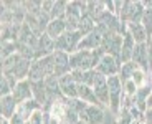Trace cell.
I'll list each match as a JSON object with an SVG mask.
<instances>
[{"label": "cell", "mask_w": 152, "mask_h": 124, "mask_svg": "<svg viewBox=\"0 0 152 124\" xmlns=\"http://www.w3.org/2000/svg\"><path fill=\"white\" fill-rule=\"evenodd\" d=\"M132 61L139 66V70H142L147 75H152L151 73V61H149V48L147 43H137L136 48H134L132 53Z\"/></svg>", "instance_id": "277c9868"}, {"label": "cell", "mask_w": 152, "mask_h": 124, "mask_svg": "<svg viewBox=\"0 0 152 124\" xmlns=\"http://www.w3.org/2000/svg\"><path fill=\"white\" fill-rule=\"evenodd\" d=\"M50 38H53V40H58L63 33H66V23L65 20H51L45 32Z\"/></svg>", "instance_id": "ffe728a7"}, {"label": "cell", "mask_w": 152, "mask_h": 124, "mask_svg": "<svg viewBox=\"0 0 152 124\" xmlns=\"http://www.w3.org/2000/svg\"><path fill=\"white\" fill-rule=\"evenodd\" d=\"M27 124H28V123H27Z\"/></svg>", "instance_id": "ab89813d"}, {"label": "cell", "mask_w": 152, "mask_h": 124, "mask_svg": "<svg viewBox=\"0 0 152 124\" xmlns=\"http://www.w3.org/2000/svg\"><path fill=\"white\" fill-rule=\"evenodd\" d=\"M80 121L84 124H103L104 121V109L101 106L88 104L80 113Z\"/></svg>", "instance_id": "8992f818"}, {"label": "cell", "mask_w": 152, "mask_h": 124, "mask_svg": "<svg viewBox=\"0 0 152 124\" xmlns=\"http://www.w3.org/2000/svg\"><path fill=\"white\" fill-rule=\"evenodd\" d=\"M132 123H134V119L131 117L129 111L127 109H121V114H119L116 124H132Z\"/></svg>", "instance_id": "83f0119b"}, {"label": "cell", "mask_w": 152, "mask_h": 124, "mask_svg": "<svg viewBox=\"0 0 152 124\" xmlns=\"http://www.w3.org/2000/svg\"><path fill=\"white\" fill-rule=\"evenodd\" d=\"M17 109H18V104H17L15 98H13L12 94L0 98V113H2V117H4V119L10 121L12 117L15 116Z\"/></svg>", "instance_id": "4fadbf2b"}, {"label": "cell", "mask_w": 152, "mask_h": 124, "mask_svg": "<svg viewBox=\"0 0 152 124\" xmlns=\"http://www.w3.org/2000/svg\"><path fill=\"white\" fill-rule=\"evenodd\" d=\"M55 58V76L58 79L65 75H69L73 71L71 70V63H69V55L65 51H55L53 53Z\"/></svg>", "instance_id": "52a82bcc"}, {"label": "cell", "mask_w": 152, "mask_h": 124, "mask_svg": "<svg viewBox=\"0 0 152 124\" xmlns=\"http://www.w3.org/2000/svg\"><path fill=\"white\" fill-rule=\"evenodd\" d=\"M93 90H94L98 99L101 101V104L104 108H109V86H107V78L103 76L101 73L98 75L94 84H93Z\"/></svg>", "instance_id": "9c48e42d"}, {"label": "cell", "mask_w": 152, "mask_h": 124, "mask_svg": "<svg viewBox=\"0 0 152 124\" xmlns=\"http://www.w3.org/2000/svg\"><path fill=\"white\" fill-rule=\"evenodd\" d=\"M152 108V93L149 94V99H147V109Z\"/></svg>", "instance_id": "836d02e7"}, {"label": "cell", "mask_w": 152, "mask_h": 124, "mask_svg": "<svg viewBox=\"0 0 152 124\" xmlns=\"http://www.w3.org/2000/svg\"><path fill=\"white\" fill-rule=\"evenodd\" d=\"M84 37L80 32H66L58 40H55V50L56 51H65L68 55H73L75 51H78V45H80V41Z\"/></svg>", "instance_id": "7a4b0ae2"}, {"label": "cell", "mask_w": 152, "mask_h": 124, "mask_svg": "<svg viewBox=\"0 0 152 124\" xmlns=\"http://www.w3.org/2000/svg\"><path fill=\"white\" fill-rule=\"evenodd\" d=\"M106 55L118 58L121 61V50H122V35H106L101 45Z\"/></svg>", "instance_id": "5b68a950"}, {"label": "cell", "mask_w": 152, "mask_h": 124, "mask_svg": "<svg viewBox=\"0 0 152 124\" xmlns=\"http://www.w3.org/2000/svg\"><path fill=\"white\" fill-rule=\"evenodd\" d=\"M76 124H84V123H83V121H80V123H76Z\"/></svg>", "instance_id": "8d00e7d4"}, {"label": "cell", "mask_w": 152, "mask_h": 124, "mask_svg": "<svg viewBox=\"0 0 152 124\" xmlns=\"http://www.w3.org/2000/svg\"><path fill=\"white\" fill-rule=\"evenodd\" d=\"M151 93H152V84L137 88L136 96L132 98V104L136 106L141 113H145V111H147V99H149V94Z\"/></svg>", "instance_id": "5bb4252c"}, {"label": "cell", "mask_w": 152, "mask_h": 124, "mask_svg": "<svg viewBox=\"0 0 152 124\" xmlns=\"http://www.w3.org/2000/svg\"><path fill=\"white\" fill-rule=\"evenodd\" d=\"M104 12H106V2H103V0H89V2H88L86 13L91 17L94 22L103 15Z\"/></svg>", "instance_id": "d6986e66"}, {"label": "cell", "mask_w": 152, "mask_h": 124, "mask_svg": "<svg viewBox=\"0 0 152 124\" xmlns=\"http://www.w3.org/2000/svg\"><path fill=\"white\" fill-rule=\"evenodd\" d=\"M107 86H109V109L114 116L121 114V103L124 98V90L119 76H109L107 78Z\"/></svg>", "instance_id": "6da1fadb"}, {"label": "cell", "mask_w": 152, "mask_h": 124, "mask_svg": "<svg viewBox=\"0 0 152 124\" xmlns=\"http://www.w3.org/2000/svg\"><path fill=\"white\" fill-rule=\"evenodd\" d=\"M31 91H33V99L35 101H38L42 106H45L46 101H48V91H46L45 81L31 83Z\"/></svg>", "instance_id": "44dd1931"}, {"label": "cell", "mask_w": 152, "mask_h": 124, "mask_svg": "<svg viewBox=\"0 0 152 124\" xmlns=\"http://www.w3.org/2000/svg\"><path fill=\"white\" fill-rule=\"evenodd\" d=\"M94 30H96V22L88 15V13H84L81 22H80V26H78V32H80L83 37H88V35L93 33Z\"/></svg>", "instance_id": "603a6c76"}, {"label": "cell", "mask_w": 152, "mask_h": 124, "mask_svg": "<svg viewBox=\"0 0 152 124\" xmlns=\"http://www.w3.org/2000/svg\"><path fill=\"white\" fill-rule=\"evenodd\" d=\"M55 7V0H43L42 2V12H45V13H51V10H53Z\"/></svg>", "instance_id": "f546056e"}, {"label": "cell", "mask_w": 152, "mask_h": 124, "mask_svg": "<svg viewBox=\"0 0 152 124\" xmlns=\"http://www.w3.org/2000/svg\"><path fill=\"white\" fill-rule=\"evenodd\" d=\"M147 48H149V61H151V65H152V35L147 40Z\"/></svg>", "instance_id": "d6a6232c"}, {"label": "cell", "mask_w": 152, "mask_h": 124, "mask_svg": "<svg viewBox=\"0 0 152 124\" xmlns=\"http://www.w3.org/2000/svg\"><path fill=\"white\" fill-rule=\"evenodd\" d=\"M12 96L15 98L17 104H22V103H27L30 99H33V91H31V83L28 79H23L18 81V84L15 86V90L12 91Z\"/></svg>", "instance_id": "30bf717a"}, {"label": "cell", "mask_w": 152, "mask_h": 124, "mask_svg": "<svg viewBox=\"0 0 152 124\" xmlns=\"http://www.w3.org/2000/svg\"><path fill=\"white\" fill-rule=\"evenodd\" d=\"M50 124H61V123L58 119H55V117H51V123H50Z\"/></svg>", "instance_id": "d590c367"}, {"label": "cell", "mask_w": 152, "mask_h": 124, "mask_svg": "<svg viewBox=\"0 0 152 124\" xmlns=\"http://www.w3.org/2000/svg\"><path fill=\"white\" fill-rule=\"evenodd\" d=\"M10 124H27V121L23 119V117L20 116L18 113H15V116L10 119Z\"/></svg>", "instance_id": "4dcf8cb0"}, {"label": "cell", "mask_w": 152, "mask_h": 124, "mask_svg": "<svg viewBox=\"0 0 152 124\" xmlns=\"http://www.w3.org/2000/svg\"><path fill=\"white\" fill-rule=\"evenodd\" d=\"M103 40H104V35L96 28L93 33H89L88 37H84L83 40L80 41V45H78V51H83V50H86V51H93V50L101 48Z\"/></svg>", "instance_id": "ba28073f"}, {"label": "cell", "mask_w": 152, "mask_h": 124, "mask_svg": "<svg viewBox=\"0 0 152 124\" xmlns=\"http://www.w3.org/2000/svg\"><path fill=\"white\" fill-rule=\"evenodd\" d=\"M28 124H45V111H37V113L30 117Z\"/></svg>", "instance_id": "f1b7e54d"}, {"label": "cell", "mask_w": 152, "mask_h": 124, "mask_svg": "<svg viewBox=\"0 0 152 124\" xmlns=\"http://www.w3.org/2000/svg\"><path fill=\"white\" fill-rule=\"evenodd\" d=\"M122 90H124V96H127V98H134L136 93H137V86L132 79L122 83Z\"/></svg>", "instance_id": "4316f807"}, {"label": "cell", "mask_w": 152, "mask_h": 124, "mask_svg": "<svg viewBox=\"0 0 152 124\" xmlns=\"http://www.w3.org/2000/svg\"><path fill=\"white\" fill-rule=\"evenodd\" d=\"M58 83H60V90H61V93H63L65 98H68V99L78 98V88H80V84L75 81L71 73L61 76V78L58 79Z\"/></svg>", "instance_id": "8fae6325"}, {"label": "cell", "mask_w": 152, "mask_h": 124, "mask_svg": "<svg viewBox=\"0 0 152 124\" xmlns=\"http://www.w3.org/2000/svg\"><path fill=\"white\" fill-rule=\"evenodd\" d=\"M121 61L118 58L111 56V55H104L103 60L99 61V65L96 66L98 73H101L103 76L109 78V76H119V71H121Z\"/></svg>", "instance_id": "3957f363"}, {"label": "cell", "mask_w": 152, "mask_h": 124, "mask_svg": "<svg viewBox=\"0 0 152 124\" xmlns=\"http://www.w3.org/2000/svg\"><path fill=\"white\" fill-rule=\"evenodd\" d=\"M0 124H10V121H8V119H4V117H2V119H0Z\"/></svg>", "instance_id": "e575fe53"}, {"label": "cell", "mask_w": 152, "mask_h": 124, "mask_svg": "<svg viewBox=\"0 0 152 124\" xmlns=\"http://www.w3.org/2000/svg\"><path fill=\"white\" fill-rule=\"evenodd\" d=\"M66 8H68V2H65V0H55V7L51 10V13H50L51 20H65Z\"/></svg>", "instance_id": "cb8c5ba5"}, {"label": "cell", "mask_w": 152, "mask_h": 124, "mask_svg": "<svg viewBox=\"0 0 152 124\" xmlns=\"http://www.w3.org/2000/svg\"><path fill=\"white\" fill-rule=\"evenodd\" d=\"M132 124H142V123H136V121H134V123Z\"/></svg>", "instance_id": "74e56055"}, {"label": "cell", "mask_w": 152, "mask_h": 124, "mask_svg": "<svg viewBox=\"0 0 152 124\" xmlns=\"http://www.w3.org/2000/svg\"><path fill=\"white\" fill-rule=\"evenodd\" d=\"M127 32L132 35L136 43H147L149 37L142 23H127Z\"/></svg>", "instance_id": "ac0fdd59"}, {"label": "cell", "mask_w": 152, "mask_h": 124, "mask_svg": "<svg viewBox=\"0 0 152 124\" xmlns=\"http://www.w3.org/2000/svg\"><path fill=\"white\" fill-rule=\"evenodd\" d=\"M139 70V66H137L134 61H127V63H122L121 65V71H119V79H121V83L124 81H129V79H132L134 73Z\"/></svg>", "instance_id": "7402d4cb"}, {"label": "cell", "mask_w": 152, "mask_h": 124, "mask_svg": "<svg viewBox=\"0 0 152 124\" xmlns=\"http://www.w3.org/2000/svg\"><path fill=\"white\" fill-rule=\"evenodd\" d=\"M136 40L132 38V35L127 32L122 37V50H121V63H127V61H132V53L136 48Z\"/></svg>", "instance_id": "9a60e30c"}, {"label": "cell", "mask_w": 152, "mask_h": 124, "mask_svg": "<svg viewBox=\"0 0 152 124\" xmlns=\"http://www.w3.org/2000/svg\"><path fill=\"white\" fill-rule=\"evenodd\" d=\"M37 111H43V106L38 101H35V99H30V101H27V103H22V104L18 106V109H17V113L27 121V123L30 121V117L33 116Z\"/></svg>", "instance_id": "2e32d148"}, {"label": "cell", "mask_w": 152, "mask_h": 124, "mask_svg": "<svg viewBox=\"0 0 152 124\" xmlns=\"http://www.w3.org/2000/svg\"><path fill=\"white\" fill-rule=\"evenodd\" d=\"M132 10H134V0H124L122 4V10L119 13V20L122 23H129L131 17H132Z\"/></svg>", "instance_id": "d4e9b609"}, {"label": "cell", "mask_w": 152, "mask_h": 124, "mask_svg": "<svg viewBox=\"0 0 152 124\" xmlns=\"http://www.w3.org/2000/svg\"><path fill=\"white\" fill-rule=\"evenodd\" d=\"M56 51L55 50V40L50 38L46 33H43L38 40V46L35 50V60H40V58H45L48 55H53Z\"/></svg>", "instance_id": "7c38bea8"}, {"label": "cell", "mask_w": 152, "mask_h": 124, "mask_svg": "<svg viewBox=\"0 0 152 124\" xmlns=\"http://www.w3.org/2000/svg\"><path fill=\"white\" fill-rule=\"evenodd\" d=\"M17 53V41H2V60Z\"/></svg>", "instance_id": "484cf974"}, {"label": "cell", "mask_w": 152, "mask_h": 124, "mask_svg": "<svg viewBox=\"0 0 152 124\" xmlns=\"http://www.w3.org/2000/svg\"><path fill=\"white\" fill-rule=\"evenodd\" d=\"M144 124H152V108L145 111V114H144Z\"/></svg>", "instance_id": "1f68e13d"}, {"label": "cell", "mask_w": 152, "mask_h": 124, "mask_svg": "<svg viewBox=\"0 0 152 124\" xmlns=\"http://www.w3.org/2000/svg\"><path fill=\"white\" fill-rule=\"evenodd\" d=\"M151 73H152V65H151Z\"/></svg>", "instance_id": "f35d334b"}, {"label": "cell", "mask_w": 152, "mask_h": 124, "mask_svg": "<svg viewBox=\"0 0 152 124\" xmlns=\"http://www.w3.org/2000/svg\"><path fill=\"white\" fill-rule=\"evenodd\" d=\"M78 98H80L81 101L88 103V104L101 106V108H104V106L101 104V101L98 99V96H96L94 90H93L91 86H86V84H80V88H78Z\"/></svg>", "instance_id": "e0dca14e"}]
</instances>
